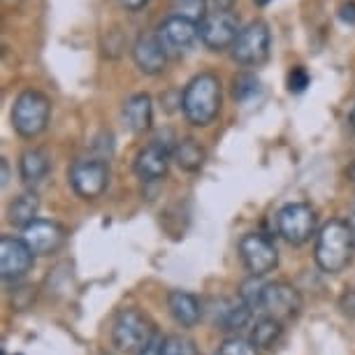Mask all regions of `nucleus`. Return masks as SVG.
<instances>
[{
	"instance_id": "1",
	"label": "nucleus",
	"mask_w": 355,
	"mask_h": 355,
	"mask_svg": "<svg viewBox=\"0 0 355 355\" xmlns=\"http://www.w3.org/2000/svg\"><path fill=\"white\" fill-rule=\"evenodd\" d=\"M316 265L327 274L344 272L355 258V232L348 220H330L318 230L313 246Z\"/></svg>"
},
{
	"instance_id": "2",
	"label": "nucleus",
	"mask_w": 355,
	"mask_h": 355,
	"mask_svg": "<svg viewBox=\"0 0 355 355\" xmlns=\"http://www.w3.org/2000/svg\"><path fill=\"white\" fill-rule=\"evenodd\" d=\"M220 103H223L220 79L214 72H200L184 89L182 112L191 125L205 128V125L214 123V119L218 116Z\"/></svg>"
},
{
	"instance_id": "3",
	"label": "nucleus",
	"mask_w": 355,
	"mask_h": 355,
	"mask_svg": "<svg viewBox=\"0 0 355 355\" xmlns=\"http://www.w3.org/2000/svg\"><path fill=\"white\" fill-rule=\"evenodd\" d=\"M156 334V327L137 309H121L112 323V344L116 351L137 355Z\"/></svg>"
},
{
	"instance_id": "4",
	"label": "nucleus",
	"mask_w": 355,
	"mask_h": 355,
	"mask_svg": "<svg viewBox=\"0 0 355 355\" xmlns=\"http://www.w3.org/2000/svg\"><path fill=\"white\" fill-rule=\"evenodd\" d=\"M49 116H51L49 98L33 89L19 93L15 107H12V125L26 139H33L40 132H44L46 123H49Z\"/></svg>"
},
{
	"instance_id": "5",
	"label": "nucleus",
	"mask_w": 355,
	"mask_h": 355,
	"mask_svg": "<svg viewBox=\"0 0 355 355\" xmlns=\"http://www.w3.org/2000/svg\"><path fill=\"white\" fill-rule=\"evenodd\" d=\"M318 216L306 202H291L277 214V230L288 244L302 246L316 234Z\"/></svg>"
},
{
	"instance_id": "6",
	"label": "nucleus",
	"mask_w": 355,
	"mask_h": 355,
	"mask_svg": "<svg viewBox=\"0 0 355 355\" xmlns=\"http://www.w3.org/2000/svg\"><path fill=\"white\" fill-rule=\"evenodd\" d=\"M272 35L265 21H251L239 31L232 44V58L239 65H263L270 58Z\"/></svg>"
},
{
	"instance_id": "7",
	"label": "nucleus",
	"mask_w": 355,
	"mask_h": 355,
	"mask_svg": "<svg viewBox=\"0 0 355 355\" xmlns=\"http://www.w3.org/2000/svg\"><path fill=\"white\" fill-rule=\"evenodd\" d=\"M72 191L84 200H96L110 186V167L103 158H84L72 163L68 172Z\"/></svg>"
},
{
	"instance_id": "8",
	"label": "nucleus",
	"mask_w": 355,
	"mask_h": 355,
	"mask_svg": "<svg viewBox=\"0 0 355 355\" xmlns=\"http://www.w3.org/2000/svg\"><path fill=\"white\" fill-rule=\"evenodd\" d=\"M300 311H302V297H300L297 288L286 284V281L265 284L263 304H260L258 316H272L281 323H288V320L297 318Z\"/></svg>"
},
{
	"instance_id": "9",
	"label": "nucleus",
	"mask_w": 355,
	"mask_h": 355,
	"mask_svg": "<svg viewBox=\"0 0 355 355\" xmlns=\"http://www.w3.org/2000/svg\"><path fill=\"white\" fill-rule=\"evenodd\" d=\"M239 256H242L244 267L251 277H260L277 270L279 265V251L270 237L260 232H249L239 239Z\"/></svg>"
},
{
	"instance_id": "10",
	"label": "nucleus",
	"mask_w": 355,
	"mask_h": 355,
	"mask_svg": "<svg viewBox=\"0 0 355 355\" xmlns=\"http://www.w3.org/2000/svg\"><path fill=\"white\" fill-rule=\"evenodd\" d=\"M239 31L242 28H239V24H237V17H234L230 10H216L200 21V40H202V44L211 51L232 49Z\"/></svg>"
},
{
	"instance_id": "11",
	"label": "nucleus",
	"mask_w": 355,
	"mask_h": 355,
	"mask_svg": "<svg viewBox=\"0 0 355 355\" xmlns=\"http://www.w3.org/2000/svg\"><path fill=\"white\" fill-rule=\"evenodd\" d=\"M21 239L26 246L33 251V256H51L63 246L65 242V230L61 223L49 218H35L31 225H26L21 230Z\"/></svg>"
},
{
	"instance_id": "12",
	"label": "nucleus",
	"mask_w": 355,
	"mask_h": 355,
	"mask_svg": "<svg viewBox=\"0 0 355 355\" xmlns=\"http://www.w3.org/2000/svg\"><path fill=\"white\" fill-rule=\"evenodd\" d=\"M33 265H35V256L21 237L17 239L5 234L0 239V274H3L5 281H17L26 277L33 270Z\"/></svg>"
},
{
	"instance_id": "13",
	"label": "nucleus",
	"mask_w": 355,
	"mask_h": 355,
	"mask_svg": "<svg viewBox=\"0 0 355 355\" xmlns=\"http://www.w3.org/2000/svg\"><path fill=\"white\" fill-rule=\"evenodd\" d=\"M170 160H172V146L163 144L160 139H153L151 144H146L144 149L137 151L135 160H132V170L146 184L160 182V179H165Z\"/></svg>"
},
{
	"instance_id": "14",
	"label": "nucleus",
	"mask_w": 355,
	"mask_h": 355,
	"mask_svg": "<svg viewBox=\"0 0 355 355\" xmlns=\"http://www.w3.org/2000/svg\"><path fill=\"white\" fill-rule=\"evenodd\" d=\"M158 40L163 42L167 53H182L200 37V26L184 17H167L156 31Z\"/></svg>"
},
{
	"instance_id": "15",
	"label": "nucleus",
	"mask_w": 355,
	"mask_h": 355,
	"mask_svg": "<svg viewBox=\"0 0 355 355\" xmlns=\"http://www.w3.org/2000/svg\"><path fill=\"white\" fill-rule=\"evenodd\" d=\"M132 61L144 75H160L167 65V49L158 40V35L142 33L132 44Z\"/></svg>"
},
{
	"instance_id": "16",
	"label": "nucleus",
	"mask_w": 355,
	"mask_h": 355,
	"mask_svg": "<svg viewBox=\"0 0 355 355\" xmlns=\"http://www.w3.org/2000/svg\"><path fill=\"white\" fill-rule=\"evenodd\" d=\"M167 309H170V316L174 318V323L191 330L200 323L202 318V304L193 293L186 291H172L167 295Z\"/></svg>"
},
{
	"instance_id": "17",
	"label": "nucleus",
	"mask_w": 355,
	"mask_h": 355,
	"mask_svg": "<svg viewBox=\"0 0 355 355\" xmlns=\"http://www.w3.org/2000/svg\"><path fill=\"white\" fill-rule=\"evenodd\" d=\"M123 121L130 132H146L153 121V103L146 93H135L123 103Z\"/></svg>"
},
{
	"instance_id": "18",
	"label": "nucleus",
	"mask_w": 355,
	"mask_h": 355,
	"mask_svg": "<svg viewBox=\"0 0 355 355\" xmlns=\"http://www.w3.org/2000/svg\"><path fill=\"white\" fill-rule=\"evenodd\" d=\"M253 311L246 306L242 300H223L220 309L216 313V325L223 332H237L242 327H251Z\"/></svg>"
},
{
	"instance_id": "19",
	"label": "nucleus",
	"mask_w": 355,
	"mask_h": 355,
	"mask_svg": "<svg viewBox=\"0 0 355 355\" xmlns=\"http://www.w3.org/2000/svg\"><path fill=\"white\" fill-rule=\"evenodd\" d=\"M284 337V323L272 316H258L251 323L249 330V341L258 351H272Z\"/></svg>"
},
{
	"instance_id": "20",
	"label": "nucleus",
	"mask_w": 355,
	"mask_h": 355,
	"mask_svg": "<svg viewBox=\"0 0 355 355\" xmlns=\"http://www.w3.org/2000/svg\"><path fill=\"white\" fill-rule=\"evenodd\" d=\"M49 156L40 149H28L21 153L19 160V174L26 186H37L49 174Z\"/></svg>"
},
{
	"instance_id": "21",
	"label": "nucleus",
	"mask_w": 355,
	"mask_h": 355,
	"mask_svg": "<svg viewBox=\"0 0 355 355\" xmlns=\"http://www.w3.org/2000/svg\"><path fill=\"white\" fill-rule=\"evenodd\" d=\"M172 160L179 167H182V170H186V172H198L200 167L205 165L207 153H205L202 144H200L198 139L184 137V139H177V142H174Z\"/></svg>"
},
{
	"instance_id": "22",
	"label": "nucleus",
	"mask_w": 355,
	"mask_h": 355,
	"mask_svg": "<svg viewBox=\"0 0 355 355\" xmlns=\"http://www.w3.org/2000/svg\"><path fill=\"white\" fill-rule=\"evenodd\" d=\"M40 211V198L35 191H26L19 198H15L8 207V220L12 225H19L24 230L26 225H31L37 218Z\"/></svg>"
},
{
	"instance_id": "23",
	"label": "nucleus",
	"mask_w": 355,
	"mask_h": 355,
	"mask_svg": "<svg viewBox=\"0 0 355 355\" xmlns=\"http://www.w3.org/2000/svg\"><path fill=\"white\" fill-rule=\"evenodd\" d=\"M263 291H265V281L260 277H249L246 281H242V286H239V300H242L253 313H260Z\"/></svg>"
},
{
	"instance_id": "24",
	"label": "nucleus",
	"mask_w": 355,
	"mask_h": 355,
	"mask_svg": "<svg viewBox=\"0 0 355 355\" xmlns=\"http://www.w3.org/2000/svg\"><path fill=\"white\" fill-rule=\"evenodd\" d=\"M258 93H260V82L251 72H242V75L232 79V96L237 103H246V100H251Z\"/></svg>"
},
{
	"instance_id": "25",
	"label": "nucleus",
	"mask_w": 355,
	"mask_h": 355,
	"mask_svg": "<svg viewBox=\"0 0 355 355\" xmlns=\"http://www.w3.org/2000/svg\"><path fill=\"white\" fill-rule=\"evenodd\" d=\"M174 17H184L191 21H200L207 17V0H172Z\"/></svg>"
},
{
	"instance_id": "26",
	"label": "nucleus",
	"mask_w": 355,
	"mask_h": 355,
	"mask_svg": "<svg viewBox=\"0 0 355 355\" xmlns=\"http://www.w3.org/2000/svg\"><path fill=\"white\" fill-rule=\"evenodd\" d=\"M214 355H260V351L251 344L249 339L230 337L216 348V353H214Z\"/></svg>"
},
{
	"instance_id": "27",
	"label": "nucleus",
	"mask_w": 355,
	"mask_h": 355,
	"mask_svg": "<svg viewBox=\"0 0 355 355\" xmlns=\"http://www.w3.org/2000/svg\"><path fill=\"white\" fill-rule=\"evenodd\" d=\"M163 355H200V351L193 339L182 337V334H172V337L165 339Z\"/></svg>"
},
{
	"instance_id": "28",
	"label": "nucleus",
	"mask_w": 355,
	"mask_h": 355,
	"mask_svg": "<svg viewBox=\"0 0 355 355\" xmlns=\"http://www.w3.org/2000/svg\"><path fill=\"white\" fill-rule=\"evenodd\" d=\"M309 72H306L302 65H295V68L288 72V91L291 93H302L309 86Z\"/></svg>"
},
{
	"instance_id": "29",
	"label": "nucleus",
	"mask_w": 355,
	"mask_h": 355,
	"mask_svg": "<svg viewBox=\"0 0 355 355\" xmlns=\"http://www.w3.org/2000/svg\"><path fill=\"white\" fill-rule=\"evenodd\" d=\"M339 309H341V313H344V316L355 318V288H348V291L341 293Z\"/></svg>"
},
{
	"instance_id": "30",
	"label": "nucleus",
	"mask_w": 355,
	"mask_h": 355,
	"mask_svg": "<svg viewBox=\"0 0 355 355\" xmlns=\"http://www.w3.org/2000/svg\"><path fill=\"white\" fill-rule=\"evenodd\" d=\"M165 339L167 337H163L160 332H156L153 334V339L146 344L142 351H139L137 355H163V346H165Z\"/></svg>"
},
{
	"instance_id": "31",
	"label": "nucleus",
	"mask_w": 355,
	"mask_h": 355,
	"mask_svg": "<svg viewBox=\"0 0 355 355\" xmlns=\"http://www.w3.org/2000/svg\"><path fill=\"white\" fill-rule=\"evenodd\" d=\"M339 17H341V21H346V24H355V3L353 0H348V3H341V8H339Z\"/></svg>"
},
{
	"instance_id": "32",
	"label": "nucleus",
	"mask_w": 355,
	"mask_h": 355,
	"mask_svg": "<svg viewBox=\"0 0 355 355\" xmlns=\"http://www.w3.org/2000/svg\"><path fill=\"white\" fill-rule=\"evenodd\" d=\"M146 3H149V0H119V5H121L123 10H128V12H137V10H142Z\"/></svg>"
},
{
	"instance_id": "33",
	"label": "nucleus",
	"mask_w": 355,
	"mask_h": 355,
	"mask_svg": "<svg viewBox=\"0 0 355 355\" xmlns=\"http://www.w3.org/2000/svg\"><path fill=\"white\" fill-rule=\"evenodd\" d=\"M0 170H3V189H8V184H10V165H8V160H3V163H0Z\"/></svg>"
},
{
	"instance_id": "34",
	"label": "nucleus",
	"mask_w": 355,
	"mask_h": 355,
	"mask_svg": "<svg viewBox=\"0 0 355 355\" xmlns=\"http://www.w3.org/2000/svg\"><path fill=\"white\" fill-rule=\"evenodd\" d=\"M234 0H214V5H216L218 10H230Z\"/></svg>"
},
{
	"instance_id": "35",
	"label": "nucleus",
	"mask_w": 355,
	"mask_h": 355,
	"mask_svg": "<svg viewBox=\"0 0 355 355\" xmlns=\"http://www.w3.org/2000/svg\"><path fill=\"white\" fill-rule=\"evenodd\" d=\"M348 125H351V130L355 132V107L351 110V114H348Z\"/></svg>"
},
{
	"instance_id": "36",
	"label": "nucleus",
	"mask_w": 355,
	"mask_h": 355,
	"mask_svg": "<svg viewBox=\"0 0 355 355\" xmlns=\"http://www.w3.org/2000/svg\"><path fill=\"white\" fill-rule=\"evenodd\" d=\"M348 225L353 227V232H355V209L351 211V216H348Z\"/></svg>"
},
{
	"instance_id": "37",
	"label": "nucleus",
	"mask_w": 355,
	"mask_h": 355,
	"mask_svg": "<svg viewBox=\"0 0 355 355\" xmlns=\"http://www.w3.org/2000/svg\"><path fill=\"white\" fill-rule=\"evenodd\" d=\"M253 3H256V5H258V8H265V5H270V3H272V0H253Z\"/></svg>"
}]
</instances>
